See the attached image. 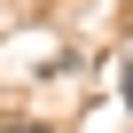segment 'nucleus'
Wrapping results in <instances>:
<instances>
[{"label": "nucleus", "instance_id": "1", "mask_svg": "<svg viewBox=\"0 0 133 133\" xmlns=\"http://www.w3.org/2000/svg\"><path fill=\"white\" fill-rule=\"evenodd\" d=\"M0 133H55L47 117H16V125H0Z\"/></svg>", "mask_w": 133, "mask_h": 133}]
</instances>
